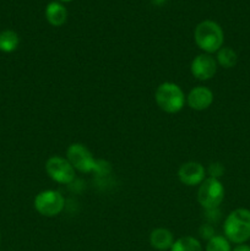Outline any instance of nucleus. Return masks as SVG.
Listing matches in <instances>:
<instances>
[{"label": "nucleus", "instance_id": "nucleus-1", "mask_svg": "<svg viewBox=\"0 0 250 251\" xmlns=\"http://www.w3.org/2000/svg\"><path fill=\"white\" fill-rule=\"evenodd\" d=\"M225 237L233 244H245L250 239V210L237 208L223 223Z\"/></svg>", "mask_w": 250, "mask_h": 251}, {"label": "nucleus", "instance_id": "nucleus-2", "mask_svg": "<svg viewBox=\"0 0 250 251\" xmlns=\"http://www.w3.org/2000/svg\"><path fill=\"white\" fill-rule=\"evenodd\" d=\"M195 43L203 53H217L223 47L225 33L217 22L212 20H205L196 26L194 32Z\"/></svg>", "mask_w": 250, "mask_h": 251}, {"label": "nucleus", "instance_id": "nucleus-3", "mask_svg": "<svg viewBox=\"0 0 250 251\" xmlns=\"http://www.w3.org/2000/svg\"><path fill=\"white\" fill-rule=\"evenodd\" d=\"M154 100L163 112L175 114L185 105L186 96L176 83L163 82L157 87Z\"/></svg>", "mask_w": 250, "mask_h": 251}, {"label": "nucleus", "instance_id": "nucleus-4", "mask_svg": "<svg viewBox=\"0 0 250 251\" xmlns=\"http://www.w3.org/2000/svg\"><path fill=\"white\" fill-rule=\"evenodd\" d=\"M225 199V186L220 179L206 178L199 185L198 201L205 210L218 208Z\"/></svg>", "mask_w": 250, "mask_h": 251}, {"label": "nucleus", "instance_id": "nucleus-5", "mask_svg": "<svg viewBox=\"0 0 250 251\" xmlns=\"http://www.w3.org/2000/svg\"><path fill=\"white\" fill-rule=\"evenodd\" d=\"M33 206L34 210L43 217H55L63 212L65 199L56 190H44L37 194Z\"/></svg>", "mask_w": 250, "mask_h": 251}, {"label": "nucleus", "instance_id": "nucleus-6", "mask_svg": "<svg viewBox=\"0 0 250 251\" xmlns=\"http://www.w3.org/2000/svg\"><path fill=\"white\" fill-rule=\"evenodd\" d=\"M46 172L51 180L59 184H71L75 180V169L66 157L51 156L46 162Z\"/></svg>", "mask_w": 250, "mask_h": 251}, {"label": "nucleus", "instance_id": "nucleus-7", "mask_svg": "<svg viewBox=\"0 0 250 251\" xmlns=\"http://www.w3.org/2000/svg\"><path fill=\"white\" fill-rule=\"evenodd\" d=\"M66 159L70 162L74 169L81 173H92L95 167V157L90 150L82 144H71L66 150Z\"/></svg>", "mask_w": 250, "mask_h": 251}, {"label": "nucleus", "instance_id": "nucleus-8", "mask_svg": "<svg viewBox=\"0 0 250 251\" xmlns=\"http://www.w3.org/2000/svg\"><path fill=\"white\" fill-rule=\"evenodd\" d=\"M218 64L216 58L211 54L202 53L193 59L190 64V71L195 78L200 81L211 80L217 73Z\"/></svg>", "mask_w": 250, "mask_h": 251}, {"label": "nucleus", "instance_id": "nucleus-9", "mask_svg": "<svg viewBox=\"0 0 250 251\" xmlns=\"http://www.w3.org/2000/svg\"><path fill=\"white\" fill-rule=\"evenodd\" d=\"M178 178L186 186L200 185L206 179V169L199 162H186L179 168Z\"/></svg>", "mask_w": 250, "mask_h": 251}, {"label": "nucleus", "instance_id": "nucleus-10", "mask_svg": "<svg viewBox=\"0 0 250 251\" xmlns=\"http://www.w3.org/2000/svg\"><path fill=\"white\" fill-rule=\"evenodd\" d=\"M213 102V92L210 88L205 86H198L194 87L186 96V103L189 107L194 110H205L212 104Z\"/></svg>", "mask_w": 250, "mask_h": 251}, {"label": "nucleus", "instance_id": "nucleus-11", "mask_svg": "<svg viewBox=\"0 0 250 251\" xmlns=\"http://www.w3.org/2000/svg\"><path fill=\"white\" fill-rule=\"evenodd\" d=\"M174 243L173 233L167 228H156L150 234V244L158 251L171 250Z\"/></svg>", "mask_w": 250, "mask_h": 251}, {"label": "nucleus", "instance_id": "nucleus-12", "mask_svg": "<svg viewBox=\"0 0 250 251\" xmlns=\"http://www.w3.org/2000/svg\"><path fill=\"white\" fill-rule=\"evenodd\" d=\"M46 19L51 26H63L68 20V10L59 1L49 2L46 7Z\"/></svg>", "mask_w": 250, "mask_h": 251}, {"label": "nucleus", "instance_id": "nucleus-13", "mask_svg": "<svg viewBox=\"0 0 250 251\" xmlns=\"http://www.w3.org/2000/svg\"><path fill=\"white\" fill-rule=\"evenodd\" d=\"M20 44V37L12 29H5L0 33V51L12 53Z\"/></svg>", "mask_w": 250, "mask_h": 251}, {"label": "nucleus", "instance_id": "nucleus-14", "mask_svg": "<svg viewBox=\"0 0 250 251\" xmlns=\"http://www.w3.org/2000/svg\"><path fill=\"white\" fill-rule=\"evenodd\" d=\"M171 251H202V245L196 238L186 235L174 240Z\"/></svg>", "mask_w": 250, "mask_h": 251}, {"label": "nucleus", "instance_id": "nucleus-15", "mask_svg": "<svg viewBox=\"0 0 250 251\" xmlns=\"http://www.w3.org/2000/svg\"><path fill=\"white\" fill-rule=\"evenodd\" d=\"M218 65H221L225 69H232L237 65L238 63V54L235 50H233L229 47H222L220 50L217 51V56H216Z\"/></svg>", "mask_w": 250, "mask_h": 251}, {"label": "nucleus", "instance_id": "nucleus-16", "mask_svg": "<svg viewBox=\"0 0 250 251\" xmlns=\"http://www.w3.org/2000/svg\"><path fill=\"white\" fill-rule=\"evenodd\" d=\"M206 251H232V247L225 235L216 234L206 244Z\"/></svg>", "mask_w": 250, "mask_h": 251}, {"label": "nucleus", "instance_id": "nucleus-17", "mask_svg": "<svg viewBox=\"0 0 250 251\" xmlns=\"http://www.w3.org/2000/svg\"><path fill=\"white\" fill-rule=\"evenodd\" d=\"M92 173L97 176H109L112 173V164L104 159H96Z\"/></svg>", "mask_w": 250, "mask_h": 251}, {"label": "nucleus", "instance_id": "nucleus-18", "mask_svg": "<svg viewBox=\"0 0 250 251\" xmlns=\"http://www.w3.org/2000/svg\"><path fill=\"white\" fill-rule=\"evenodd\" d=\"M207 172L210 178L220 179L221 176L225 174V167H223V164L218 163V162H215V163H211L210 166H208Z\"/></svg>", "mask_w": 250, "mask_h": 251}, {"label": "nucleus", "instance_id": "nucleus-19", "mask_svg": "<svg viewBox=\"0 0 250 251\" xmlns=\"http://www.w3.org/2000/svg\"><path fill=\"white\" fill-rule=\"evenodd\" d=\"M199 234H200V237L202 238V239L207 240L208 242L211 238H213L216 235L215 228H213V226L211 225V223H205V225L201 226L200 229H199Z\"/></svg>", "mask_w": 250, "mask_h": 251}, {"label": "nucleus", "instance_id": "nucleus-20", "mask_svg": "<svg viewBox=\"0 0 250 251\" xmlns=\"http://www.w3.org/2000/svg\"><path fill=\"white\" fill-rule=\"evenodd\" d=\"M232 251H250V245L248 244H238Z\"/></svg>", "mask_w": 250, "mask_h": 251}, {"label": "nucleus", "instance_id": "nucleus-21", "mask_svg": "<svg viewBox=\"0 0 250 251\" xmlns=\"http://www.w3.org/2000/svg\"><path fill=\"white\" fill-rule=\"evenodd\" d=\"M59 2H69V1H73V0H58Z\"/></svg>", "mask_w": 250, "mask_h": 251}, {"label": "nucleus", "instance_id": "nucleus-22", "mask_svg": "<svg viewBox=\"0 0 250 251\" xmlns=\"http://www.w3.org/2000/svg\"><path fill=\"white\" fill-rule=\"evenodd\" d=\"M0 240H1V238H0Z\"/></svg>", "mask_w": 250, "mask_h": 251}]
</instances>
